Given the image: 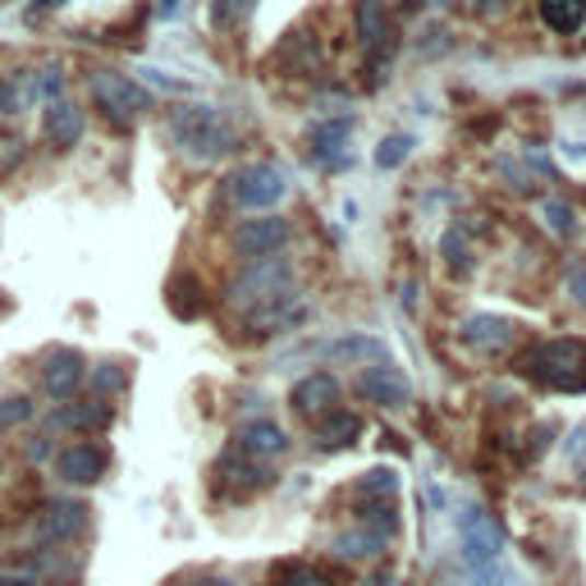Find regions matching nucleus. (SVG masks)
<instances>
[{"instance_id": "21", "label": "nucleus", "mask_w": 586, "mask_h": 586, "mask_svg": "<svg viewBox=\"0 0 586 586\" xmlns=\"http://www.w3.org/2000/svg\"><path fill=\"white\" fill-rule=\"evenodd\" d=\"M541 23L559 37H573L582 23H586V0H537Z\"/></svg>"}, {"instance_id": "11", "label": "nucleus", "mask_w": 586, "mask_h": 586, "mask_svg": "<svg viewBox=\"0 0 586 586\" xmlns=\"http://www.w3.org/2000/svg\"><path fill=\"white\" fill-rule=\"evenodd\" d=\"M458 340H463L472 353H486V358H495V353H504L508 344L518 340V325L508 317H495V312H476V317H468L463 325H458Z\"/></svg>"}, {"instance_id": "19", "label": "nucleus", "mask_w": 586, "mask_h": 586, "mask_svg": "<svg viewBox=\"0 0 586 586\" xmlns=\"http://www.w3.org/2000/svg\"><path fill=\"white\" fill-rule=\"evenodd\" d=\"M325 353L335 363H353V367H371V363H386L390 358L386 340H376V335H344L335 344H325Z\"/></svg>"}, {"instance_id": "34", "label": "nucleus", "mask_w": 586, "mask_h": 586, "mask_svg": "<svg viewBox=\"0 0 586 586\" xmlns=\"http://www.w3.org/2000/svg\"><path fill=\"white\" fill-rule=\"evenodd\" d=\"M508 5H514V0H476V14H481V19H495V14H504Z\"/></svg>"}, {"instance_id": "39", "label": "nucleus", "mask_w": 586, "mask_h": 586, "mask_svg": "<svg viewBox=\"0 0 586 586\" xmlns=\"http://www.w3.org/2000/svg\"><path fill=\"white\" fill-rule=\"evenodd\" d=\"M407 5H453V0H407Z\"/></svg>"}, {"instance_id": "7", "label": "nucleus", "mask_w": 586, "mask_h": 586, "mask_svg": "<svg viewBox=\"0 0 586 586\" xmlns=\"http://www.w3.org/2000/svg\"><path fill=\"white\" fill-rule=\"evenodd\" d=\"M358 394H363L367 403H380V407H407V403H413V386H407V376H403L390 358L363 367Z\"/></svg>"}, {"instance_id": "28", "label": "nucleus", "mask_w": 586, "mask_h": 586, "mask_svg": "<svg viewBox=\"0 0 586 586\" xmlns=\"http://www.w3.org/2000/svg\"><path fill=\"white\" fill-rule=\"evenodd\" d=\"M445 262H449V271H458V275H472V252H468V243L453 234H445Z\"/></svg>"}, {"instance_id": "36", "label": "nucleus", "mask_w": 586, "mask_h": 586, "mask_svg": "<svg viewBox=\"0 0 586 586\" xmlns=\"http://www.w3.org/2000/svg\"><path fill=\"white\" fill-rule=\"evenodd\" d=\"M180 10H184L180 0H157V14H161V19H180Z\"/></svg>"}, {"instance_id": "18", "label": "nucleus", "mask_w": 586, "mask_h": 586, "mask_svg": "<svg viewBox=\"0 0 586 586\" xmlns=\"http://www.w3.org/2000/svg\"><path fill=\"white\" fill-rule=\"evenodd\" d=\"M46 426L50 430H106L111 426V407L106 403H60Z\"/></svg>"}, {"instance_id": "13", "label": "nucleus", "mask_w": 586, "mask_h": 586, "mask_svg": "<svg viewBox=\"0 0 586 586\" xmlns=\"http://www.w3.org/2000/svg\"><path fill=\"white\" fill-rule=\"evenodd\" d=\"M340 403V380L330 376V371H312V376H302L298 386L289 390V407L302 417H321L330 413V407Z\"/></svg>"}, {"instance_id": "27", "label": "nucleus", "mask_w": 586, "mask_h": 586, "mask_svg": "<svg viewBox=\"0 0 586 586\" xmlns=\"http://www.w3.org/2000/svg\"><path fill=\"white\" fill-rule=\"evenodd\" d=\"M399 491V472L394 468H376L358 481V495H394Z\"/></svg>"}, {"instance_id": "31", "label": "nucleus", "mask_w": 586, "mask_h": 586, "mask_svg": "<svg viewBox=\"0 0 586 586\" xmlns=\"http://www.w3.org/2000/svg\"><path fill=\"white\" fill-rule=\"evenodd\" d=\"M472 582L476 586H508V573L499 564H486V568H472Z\"/></svg>"}, {"instance_id": "37", "label": "nucleus", "mask_w": 586, "mask_h": 586, "mask_svg": "<svg viewBox=\"0 0 586 586\" xmlns=\"http://www.w3.org/2000/svg\"><path fill=\"white\" fill-rule=\"evenodd\" d=\"M60 5H69V0H37V5H33V10L42 14V10H60Z\"/></svg>"}, {"instance_id": "33", "label": "nucleus", "mask_w": 586, "mask_h": 586, "mask_svg": "<svg viewBox=\"0 0 586 586\" xmlns=\"http://www.w3.org/2000/svg\"><path fill=\"white\" fill-rule=\"evenodd\" d=\"M14 111H19V88L0 83V115H14Z\"/></svg>"}, {"instance_id": "6", "label": "nucleus", "mask_w": 586, "mask_h": 586, "mask_svg": "<svg viewBox=\"0 0 586 586\" xmlns=\"http://www.w3.org/2000/svg\"><path fill=\"white\" fill-rule=\"evenodd\" d=\"M234 252L248 262H262V257H275L279 248L289 243V220H279V216H257V220H239L234 229Z\"/></svg>"}, {"instance_id": "3", "label": "nucleus", "mask_w": 586, "mask_h": 586, "mask_svg": "<svg viewBox=\"0 0 586 586\" xmlns=\"http://www.w3.org/2000/svg\"><path fill=\"white\" fill-rule=\"evenodd\" d=\"M289 197V170L275 161H252L229 174V202L243 211H271Z\"/></svg>"}, {"instance_id": "9", "label": "nucleus", "mask_w": 586, "mask_h": 586, "mask_svg": "<svg viewBox=\"0 0 586 586\" xmlns=\"http://www.w3.org/2000/svg\"><path fill=\"white\" fill-rule=\"evenodd\" d=\"M83 376H88L83 353H79V348H56V353H46V367H42V390H46L50 399H56V403H69L73 394H79Z\"/></svg>"}, {"instance_id": "41", "label": "nucleus", "mask_w": 586, "mask_h": 586, "mask_svg": "<svg viewBox=\"0 0 586 586\" xmlns=\"http://www.w3.org/2000/svg\"><path fill=\"white\" fill-rule=\"evenodd\" d=\"M279 586H289V582H279Z\"/></svg>"}, {"instance_id": "26", "label": "nucleus", "mask_w": 586, "mask_h": 586, "mask_svg": "<svg viewBox=\"0 0 586 586\" xmlns=\"http://www.w3.org/2000/svg\"><path fill=\"white\" fill-rule=\"evenodd\" d=\"M28 417H33V399H23V394H5V399H0V430L23 426Z\"/></svg>"}, {"instance_id": "38", "label": "nucleus", "mask_w": 586, "mask_h": 586, "mask_svg": "<svg viewBox=\"0 0 586 586\" xmlns=\"http://www.w3.org/2000/svg\"><path fill=\"white\" fill-rule=\"evenodd\" d=\"M0 586H33V577H0Z\"/></svg>"}, {"instance_id": "16", "label": "nucleus", "mask_w": 586, "mask_h": 586, "mask_svg": "<svg viewBox=\"0 0 586 586\" xmlns=\"http://www.w3.org/2000/svg\"><path fill=\"white\" fill-rule=\"evenodd\" d=\"M83 527H88V504H79V499H56V504H46L42 518H37L42 541H73Z\"/></svg>"}, {"instance_id": "23", "label": "nucleus", "mask_w": 586, "mask_h": 586, "mask_svg": "<svg viewBox=\"0 0 586 586\" xmlns=\"http://www.w3.org/2000/svg\"><path fill=\"white\" fill-rule=\"evenodd\" d=\"M413 138L407 134H390V138H380V147H376V170H399L407 157H413Z\"/></svg>"}, {"instance_id": "29", "label": "nucleus", "mask_w": 586, "mask_h": 586, "mask_svg": "<svg viewBox=\"0 0 586 586\" xmlns=\"http://www.w3.org/2000/svg\"><path fill=\"white\" fill-rule=\"evenodd\" d=\"M60 92H65V69H60V65L42 69V79H37V92H33V96H42V101H60Z\"/></svg>"}, {"instance_id": "5", "label": "nucleus", "mask_w": 586, "mask_h": 586, "mask_svg": "<svg viewBox=\"0 0 586 586\" xmlns=\"http://www.w3.org/2000/svg\"><path fill=\"white\" fill-rule=\"evenodd\" d=\"M88 88L96 96V106L106 111L111 119H134V115L151 111V92L138 79H129V73H119V69H92Z\"/></svg>"}, {"instance_id": "14", "label": "nucleus", "mask_w": 586, "mask_h": 586, "mask_svg": "<svg viewBox=\"0 0 586 586\" xmlns=\"http://www.w3.org/2000/svg\"><path fill=\"white\" fill-rule=\"evenodd\" d=\"M234 440H239V453H248V458H279V453H289V430L279 422H271V417L243 422Z\"/></svg>"}, {"instance_id": "15", "label": "nucleus", "mask_w": 586, "mask_h": 586, "mask_svg": "<svg viewBox=\"0 0 586 586\" xmlns=\"http://www.w3.org/2000/svg\"><path fill=\"white\" fill-rule=\"evenodd\" d=\"M358 436H363V417L348 413V407H330V413H321V417L312 422V440H317V449H325V453L348 449Z\"/></svg>"}, {"instance_id": "1", "label": "nucleus", "mask_w": 586, "mask_h": 586, "mask_svg": "<svg viewBox=\"0 0 586 586\" xmlns=\"http://www.w3.org/2000/svg\"><path fill=\"white\" fill-rule=\"evenodd\" d=\"M518 371H522L527 380H537L541 390H554V394H586V340L564 335V340H541V344H531L522 358H518Z\"/></svg>"}, {"instance_id": "25", "label": "nucleus", "mask_w": 586, "mask_h": 586, "mask_svg": "<svg viewBox=\"0 0 586 586\" xmlns=\"http://www.w3.org/2000/svg\"><path fill=\"white\" fill-rule=\"evenodd\" d=\"M124 386H129V371H124L119 363H101V367L92 371V390H96V394H119Z\"/></svg>"}, {"instance_id": "12", "label": "nucleus", "mask_w": 586, "mask_h": 586, "mask_svg": "<svg viewBox=\"0 0 586 586\" xmlns=\"http://www.w3.org/2000/svg\"><path fill=\"white\" fill-rule=\"evenodd\" d=\"M106 463H111V453L101 445H88V440L83 445H65L56 453V476L69 481V486H96L101 472H106Z\"/></svg>"}, {"instance_id": "24", "label": "nucleus", "mask_w": 586, "mask_h": 586, "mask_svg": "<svg viewBox=\"0 0 586 586\" xmlns=\"http://www.w3.org/2000/svg\"><path fill=\"white\" fill-rule=\"evenodd\" d=\"M545 220H550V229H554L559 239H573L577 229H582V225H577V211L568 207L564 197H550V202H545Z\"/></svg>"}, {"instance_id": "10", "label": "nucleus", "mask_w": 586, "mask_h": 586, "mask_svg": "<svg viewBox=\"0 0 586 586\" xmlns=\"http://www.w3.org/2000/svg\"><path fill=\"white\" fill-rule=\"evenodd\" d=\"M353 28H358V42L367 46V56H371V69H380V60L390 56V10H386V0H358L353 5Z\"/></svg>"}, {"instance_id": "2", "label": "nucleus", "mask_w": 586, "mask_h": 586, "mask_svg": "<svg viewBox=\"0 0 586 586\" xmlns=\"http://www.w3.org/2000/svg\"><path fill=\"white\" fill-rule=\"evenodd\" d=\"M170 134H174V142L184 147V157H193V161H220V157H229L234 151V129L225 124V115L216 111V106H184L180 115L170 119Z\"/></svg>"}, {"instance_id": "40", "label": "nucleus", "mask_w": 586, "mask_h": 586, "mask_svg": "<svg viewBox=\"0 0 586 586\" xmlns=\"http://www.w3.org/2000/svg\"><path fill=\"white\" fill-rule=\"evenodd\" d=\"M363 586H390V582H386V577H371V582H363Z\"/></svg>"}, {"instance_id": "4", "label": "nucleus", "mask_w": 586, "mask_h": 586, "mask_svg": "<svg viewBox=\"0 0 586 586\" xmlns=\"http://www.w3.org/2000/svg\"><path fill=\"white\" fill-rule=\"evenodd\" d=\"M458 541H463V564L472 568H486L499 564V550H504V531L495 522V514H486L481 504H463L458 508Z\"/></svg>"}, {"instance_id": "22", "label": "nucleus", "mask_w": 586, "mask_h": 586, "mask_svg": "<svg viewBox=\"0 0 586 586\" xmlns=\"http://www.w3.org/2000/svg\"><path fill=\"white\" fill-rule=\"evenodd\" d=\"M386 531H376V527H353V531H344V537L335 541V554L340 559H371V554H380L386 550Z\"/></svg>"}, {"instance_id": "20", "label": "nucleus", "mask_w": 586, "mask_h": 586, "mask_svg": "<svg viewBox=\"0 0 586 586\" xmlns=\"http://www.w3.org/2000/svg\"><path fill=\"white\" fill-rule=\"evenodd\" d=\"M165 302H170V312L180 317V321H193V317H202V308H207V298H202V279L197 275H188V271H180L165 285Z\"/></svg>"}, {"instance_id": "30", "label": "nucleus", "mask_w": 586, "mask_h": 586, "mask_svg": "<svg viewBox=\"0 0 586 586\" xmlns=\"http://www.w3.org/2000/svg\"><path fill=\"white\" fill-rule=\"evenodd\" d=\"M564 285H568V298L586 312V257H577V262L568 266V279H564Z\"/></svg>"}, {"instance_id": "32", "label": "nucleus", "mask_w": 586, "mask_h": 586, "mask_svg": "<svg viewBox=\"0 0 586 586\" xmlns=\"http://www.w3.org/2000/svg\"><path fill=\"white\" fill-rule=\"evenodd\" d=\"M564 453H568V458H577V463H586V422H582V426H573V436L564 440Z\"/></svg>"}, {"instance_id": "8", "label": "nucleus", "mask_w": 586, "mask_h": 586, "mask_svg": "<svg viewBox=\"0 0 586 586\" xmlns=\"http://www.w3.org/2000/svg\"><path fill=\"white\" fill-rule=\"evenodd\" d=\"M348 134H353V115H340V119H317L308 129V151H312V165L321 170H340V165H353L348 157Z\"/></svg>"}, {"instance_id": "35", "label": "nucleus", "mask_w": 586, "mask_h": 586, "mask_svg": "<svg viewBox=\"0 0 586 586\" xmlns=\"http://www.w3.org/2000/svg\"><path fill=\"white\" fill-rule=\"evenodd\" d=\"M142 73H147V79H151V83H161L165 92H184V83H174V79H165V73H161V69H142Z\"/></svg>"}, {"instance_id": "17", "label": "nucleus", "mask_w": 586, "mask_h": 586, "mask_svg": "<svg viewBox=\"0 0 586 586\" xmlns=\"http://www.w3.org/2000/svg\"><path fill=\"white\" fill-rule=\"evenodd\" d=\"M83 129H88V119H83V111L73 106V101H50V111H46V142L56 147V151H69V147H79V138H83Z\"/></svg>"}]
</instances>
